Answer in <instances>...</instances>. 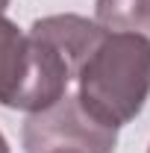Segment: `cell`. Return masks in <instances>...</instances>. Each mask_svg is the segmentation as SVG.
Instances as JSON below:
<instances>
[{"label":"cell","mask_w":150,"mask_h":153,"mask_svg":"<svg viewBox=\"0 0 150 153\" xmlns=\"http://www.w3.org/2000/svg\"><path fill=\"white\" fill-rule=\"evenodd\" d=\"M147 153H150V147H147Z\"/></svg>","instance_id":"8"},{"label":"cell","mask_w":150,"mask_h":153,"mask_svg":"<svg viewBox=\"0 0 150 153\" xmlns=\"http://www.w3.org/2000/svg\"><path fill=\"white\" fill-rule=\"evenodd\" d=\"M6 6H9V0H0V12H3V9H6Z\"/></svg>","instance_id":"6"},{"label":"cell","mask_w":150,"mask_h":153,"mask_svg":"<svg viewBox=\"0 0 150 153\" xmlns=\"http://www.w3.org/2000/svg\"><path fill=\"white\" fill-rule=\"evenodd\" d=\"M47 153H76V150H47Z\"/></svg>","instance_id":"7"},{"label":"cell","mask_w":150,"mask_h":153,"mask_svg":"<svg viewBox=\"0 0 150 153\" xmlns=\"http://www.w3.org/2000/svg\"><path fill=\"white\" fill-rule=\"evenodd\" d=\"M76 82V100L94 121L115 130L130 124L150 97V38L106 30L79 65Z\"/></svg>","instance_id":"2"},{"label":"cell","mask_w":150,"mask_h":153,"mask_svg":"<svg viewBox=\"0 0 150 153\" xmlns=\"http://www.w3.org/2000/svg\"><path fill=\"white\" fill-rule=\"evenodd\" d=\"M94 15L109 33L150 36V0H97Z\"/></svg>","instance_id":"4"},{"label":"cell","mask_w":150,"mask_h":153,"mask_svg":"<svg viewBox=\"0 0 150 153\" xmlns=\"http://www.w3.org/2000/svg\"><path fill=\"white\" fill-rule=\"evenodd\" d=\"M106 30L82 15H47L24 33V56L12 88L0 100L9 109L41 112L68 94L71 79Z\"/></svg>","instance_id":"1"},{"label":"cell","mask_w":150,"mask_h":153,"mask_svg":"<svg viewBox=\"0 0 150 153\" xmlns=\"http://www.w3.org/2000/svg\"><path fill=\"white\" fill-rule=\"evenodd\" d=\"M0 153H9V141L3 138V133H0Z\"/></svg>","instance_id":"5"},{"label":"cell","mask_w":150,"mask_h":153,"mask_svg":"<svg viewBox=\"0 0 150 153\" xmlns=\"http://www.w3.org/2000/svg\"><path fill=\"white\" fill-rule=\"evenodd\" d=\"M118 130L94 121L82 109L76 94H65L53 106L33 112L24 124V150H76V153H112Z\"/></svg>","instance_id":"3"}]
</instances>
